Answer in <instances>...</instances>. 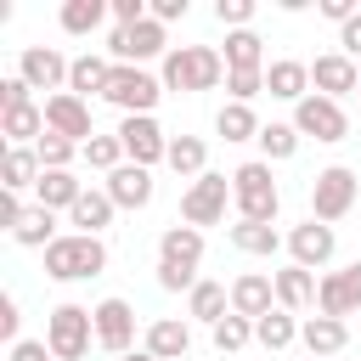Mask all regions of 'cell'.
<instances>
[{"mask_svg":"<svg viewBox=\"0 0 361 361\" xmlns=\"http://www.w3.org/2000/svg\"><path fill=\"white\" fill-rule=\"evenodd\" d=\"M158 79H164V90L197 96V90L226 85V56H220V45H175V51L158 62Z\"/></svg>","mask_w":361,"mask_h":361,"instance_id":"cell-1","label":"cell"},{"mask_svg":"<svg viewBox=\"0 0 361 361\" xmlns=\"http://www.w3.org/2000/svg\"><path fill=\"white\" fill-rule=\"evenodd\" d=\"M231 209L237 220H254V226H276V209H282V192H276V175L265 158H248L231 169Z\"/></svg>","mask_w":361,"mask_h":361,"instance_id":"cell-2","label":"cell"},{"mask_svg":"<svg viewBox=\"0 0 361 361\" xmlns=\"http://www.w3.org/2000/svg\"><path fill=\"white\" fill-rule=\"evenodd\" d=\"M102 271H107V243H102V237L62 231V237L45 248V276H51V282H85V276H102Z\"/></svg>","mask_w":361,"mask_h":361,"instance_id":"cell-3","label":"cell"},{"mask_svg":"<svg viewBox=\"0 0 361 361\" xmlns=\"http://www.w3.org/2000/svg\"><path fill=\"white\" fill-rule=\"evenodd\" d=\"M355 192H361V180H355L350 164H327V169H316V175H310V220H322V226L344 220V214L355 209Z\"/></svg>","mask_w":361,"mask_h":361,"instance_id":"cell-4","label":"cell"},{"mask_svg":"<svg viewBox=\"0 0 361 361\" xmlns=\"http://www.w3.org/2000/svg\"><path fill=\"white\" fill-rule=\"evenodd\" d=\"M45 344H51L56 361H85L90 344H96V316L85 305H56L45 316Z\"/></svg>","mask_w":361,"mask_h":361,"instance_id":"cell-5","label":"cell"},{"mask_svg":"<svg viewBox=\"0 0 361 361\" xmlns=\"http://www.w3.org/2000/svg\"><path fill=\"white\" fill-rule=\"evenodd\" d=\"M175 45H169V28L158 23V17H147V23H135V28H107V56L113 62H124V68H147L152 56L164 62Z\"/></svg>","mask_w":361,"mask_h":361,"instance_id":"cell-6","label":"cell"},{"mask_svg":"<svg viewBox=\"0 0 361 361\" xmlns=\"http://www.w3.org/2000/svg\"><path fill=\"white\" fill-rule=\"evenodd\" d=\"M102 102H113L124 118L152 113V107L164 102V79H158V73H147V68H124V62H113V79H107Z\"/></svg>","mask_w":361,"mask_h":361,"instance_id":"cell-7","label":"cell"},{"mask_svg":"<svg viewBox=\"0 0 361 361\" xmlns=\"http://www.w3.org/2000/svg\"><path fill=\"white\" fill-rule=\"evenodd\" d=\"M226 209H231V175H197L186 192H180V226H226Z\"/></svg>","mask_w":361,"mask_h":361,"instance_id":"cell-8","label":"cell"},{"mask_svg":"<svg viewBox=\"0 0 361 361\" xmlns=\"http://www.w3.org/2000/svg\"><path fill=\"white\" fill-rule=\"evenodd\" d=\"M293 130L310 135V141H327V147H333V141L350 135V113H344V102H327V96L310 90V96L293 107Z\"/></svg>","mask_w":361,"mask_h":361,"instance_id":"cell-9","label":"cell"},{"mask_svg":"<svg viewBox=\"0 0 361 361\" xmlns=\"http://www.w3.org/2000/svg\"><path fill=\"white\" fill-rule=\"evenodd\" d=\"M90 316H96V344L107 355H130L135 350V305L130 299L107 293L102 305H90Z\"/></svg>","mask_w":361,"mask_h":361,"instance_id":"cell-10","label":"cell"},{"mask_svg":"<svg viewBox=\"0 0 361 361\" xmlns=\"http://www.w3.org/2000/svg\"><path fill=\"white\" fill-rule=\"evenodd\" d=\"M118 141H124V158H130V164H141V169H152V164H164V158H169V135H164V124H158L152 113L118 118Z\"/></svg>","mask_w":361,"mask_h":361,"instance_id":"cell-11","label":"cell"},{"mask_svg":"<svg viewBox=\"0 0 361 361\" xmlns=\"http://www.w3.org/2000/svg\"><path fill=\"white\" fill-rule=\"evenodd\" d=\"M17 73L28 79V90H51V96H62V90H68V73H73V62H68L56 45H23V56H17Z\"/></svg>","mask_w":361,"mask_h":361,"instance_id":"cell-12","label":"cell"},{"mask_svg":"<svg viewBox=\"0 0 361 361\" xmlns=\"http://www.w3.org/2000/svg\"><path fill=\"white\" fill-rule=\"evenodd\" d=\"M333 254H338V231H333V226H322V220H299V226L288 231V259H293V265H305V271H327Z\"/></svg>","mask_w":361,"mask_h":361,"instance_id":"cell-13","label":"cell"},{"mask_svg":"<svg viewBox=\"0 0 361 361\" xmlns=\"http://www.w3.org/2000/svg\"><path fill=\"white\" fill-rule=\"evenodd\" d=\"M45 130H51V135H68L73 147H85V141L96 135V124H90V102L73 96V90L45 96Z\"/></svg>","mask_w":361,"mask_h":361,"instance_id":"cell-14","label":"cell"},{"mask_svg":"<svg viewBox=\"0 0 361 361\" xmlns=\"http://www.w3.org/2000/svg\"><path fill=\"white\" fill-rule=\"evenodd\" d=\"M361 310V259L344 265V271H327L322 288H316V316H355Z\"/></svg>","mask_w":361,"mask_h":361,"instance_id":"cell-15","label":"cell"},{"mask_svg":"<svg viewBox=\"0 0 361 361\" xmlns=\"http://www.w3.org/2000/svg\"><path fill=\"white\" fill-rule=\"evenodd\" d=\"M310 90H316V96H327V102H344V96H355V90H361V68H355L344 51H327V56H316V62H310Z\"/></svg>","mask_w":361,"mask_h":361,"instance_id":"cell-16","label":"cell"},{"mask_svg":"<svg viewBox=\"0 0 361 361\" xmlns=\"http://www.w3.org/2000/svg\"><path fill=\"white\" fill-rule=\"evenodd\" d=\"M271 282H276V305L282 310H293V316H305V310H316V288H322V276L316 271H305V265H282V271H271Z\"/></svg>","mask_w":361,"mask_h":361,"instance_id":"cell-17","label":"cell"},{"mask_svg":"<svg viewBox=\"0 0 361 361\" xmlns=\"http://www.w3.org/2000/svg\"><path fill=\"white\" fill-rule=\"evenodd\" d=\"M271 310H276V282H271L265 271H243V276L231 282V316L259 322V316H271Z\"/></svg>","mask_w":361,"mask_h":361,"instance_id":"cell-18","label":"cell"},{"mask_svg":"<svg viewBox=\"0 0 361 361\" xmlns=\"http://www.w3.org/2000/svg\"><path fill=\"white\" fill-rule=\"evenodd\" d=\"M141 350L158 355V361H180V355L192 350V322H186V316H158V322H147Z\"/></svg>","mask_w":361,"mask_h":361,"instance_id":"cell-19","label":"cell"},{"mask_svg":"<svg viewBox=\"0 0 361 361\" xmlns=\"http://www.w3.org/2000/svg\"><path fill=\"white\" fill-rule=\"evenodd\" d=\"M152 192H158V180H152V169H141V164H118V169L107 175V197H113L118 209H147Z\"/></svg>","mask_w":361,"mask_h":361,"instance_id":"cell-20","label":"cell"},{"mask_svg":"<svg viewBox=\"0 0 361 361\" xmlns=\"http://www.w3.org/2000/svg\"><path fill=\"white\" fill-rule=\"evenodd\" d=\"M299 338H305L310 361H333L350 344V322H338V316H305L299 322Z\"/></svg>","mask_w":361,"mask_h":361,"instance_id":"cell-21","label":"cell"},{"mask_svg":"<svg viewBox=\"0 0 361 361\" xmlns=\"http://www.w3.org/2000/svg\"><path fill=\"white\" fill-rule=\"evenodd\" d=\"M265 90L276 96V102H305L310 96V62H299V56H276L271 68H265Z\"/></svg>","mask_w":361,"mask_h":361,"instance_id":"cell-22","label":"cell"},{"mask_svg":"<svg viewBox=\"0 0 361 361\" xmlns=\"http://www.w3.org/2000/svg\"><path fill=\"white\" fill-rule=\"evenodd\" d=\"M85 197V180L73 175V169H45L39 175V186H34V203L39 209H51V214H73V203Z\"/></svg>","mask_w":361,"mask_h":361,"instance_id":"cell-23","label":"cell"},{"mask_svg":"<svg viewBox=\"0 0 361 361\" xmlns=\"http://www.w3.org/2000/svg\"><path fill=\"white\" fill-rule=\"evenodd\" d=\"M158 259L164 265H180V271H197L203 265V231L197 226H164V237H158Z\"/></svg>","mask_w":361,"mask_h":361,"instance_id":"cell-24","label":"cell"},{"mask_svg":"<svg viewBox=\"0 0 361 361\" xmlns=\"http://www.w3.org/2000/svg\"><path fill=\"white\" fill-rule=\"evenodd\" d=\"M220 56H226V73H265V68H271V62H265V39H259L254 28H237V34H226Z\"/></svg>","mask_w":361,"mask_h":361,"instance_id":"cell-25","label":"cell"},{"mask_svg":"<svg viewBox=\"0 0 361 361\" xmlns=\"http://www.w3.org/2000/svg\"><path fill=\"white\" fill-rule=\"evenodd\" d=\"M113 214H118V203L107 197V186H85V197H79L73 214H68V226H79L85 237H102V231L113 226Z\"/></svg>","mask_w":361,"mask_h":361,"instance_id":"cell-26","label":"cell"},{"mask_svg":"<svg viewBox=\"0 0 361 361\" xmlns=\"http://www.w3.org/2000/svg\"><path fill=\"white\" fill-rule=\"evenodd\" d=\"M0 135H6V147H39V135H45V102L0 113Z\"/></svg>","mask_w":361,"mask_h":361,"instance_id":"cell-27","label":"cell"},{"mask_svg":"<svg viewBox=\"0 0 361 361\" xmlns=\"http://www.w3.org/2000/svg\"><path fill=\"white\" fill-rule=\"evenodd\" d=\"M39 175H45V164H39L34 147H6V158H0V186L6 192H28V186H39Z\"/></svg>","mask_w":361,"mask_h":361,"instance_id":"cell-28","label":"cell"},{"mask_svg":"<svg viewBox=\"0 0 361 361\" xmlns=\"http://www.w3.org/2000/svg\"><path fill=\"white\" fill-rule=\"evenodd\" d=\"M107 79H113V56H96V51H85V56H73L68 90L90 102V96H102V90H107Z\"/></svg>","mask_w":361,"mask_h":361,"instance_id":"cell-29","label":"cell"},{"mask_svg":"<svg viewBox=\"0 0 361 361\" xmlns=\"http://www.w3.org/2000/svg\"><path fill=\"white\" fill-rule=\"evenodd\" d=\"M180 180H197L209 175V141L203 135H169V158H164Z\"/></svg>","mask_w":361,"mask_h":361,"instance_id":"cell-30","label":"cell"},{"mask_svg":"<svg viewBox=\"0 0 361 361\" xmlns=\"http://www.w3.org/2000/svg\"><path fill=\"white\" fill-rule=\"evenodd\" d=\"M186 316H192V322H209V327H214L220 316H231V288H226V282H209V276H203V282H197V288L186 293Z\"/></svg>","mask_w":361,"mask_h":361,"instance_id":"cell-31","label":"cell"},{"mask_svg":"<svg viewBox=\"0 0 361 361\" xmlns=\"http://www.w3.org/2000/svg\"><path fill=\"white\" fill-rule=\"evenodd\" d=\"M107 17H113V11H107V0H62V11H56L62 34H73V39L96 34V28L107 23Z\"/></svg>","mask_w":361,"mask_h":361,"instance_id":"cell-32","label":"cell"},{"mask_svg":"<svg viewBox=\"0 0 361 361\" xmlns=\"http://www.w3.org/2000/svg\"><path fill=\"white\" fill-rule=\"evenodd\" d=\"M56 237H62V231H56V214L39 209V203H28L23 220H17V231H11V243H23V248H51Z\"/></svg>","mask_w":361,"mask_h":361,"instance_id":"cell-33","label":"cell"},{"mask_svg":"<svg viewBox=\"0 0 361 361\" xmlns=\"http://www.w3.org/2000/svg\"><path fill=\"white\" fill-rule=\"evenodd\" d=\"M226 237H231V248H237V254H259V259H271V254L282 248V231H276V226H254V220L226 226Z\"/></svg>","mask_w":361,"mask_h":361,"instance_id":"cell-34","label":"cell"},{"mask_svg":"<svg viewBox=\"0 0 361 361\" xmlns=\"http://www.w3.org/2000/svg\"><path fill=\"white\" fill-rule=\"evenodd\" d=\"M259 118H254V107H243V102H226L220 113H214V135H226V141H259Z\"/></svg>","mask_w":361,"mask_h":361,"instance_id":"cell-35","label":"cell"},{"mask_svg":"<svg viewBox=\"0 0 361 361\" xmlns=\"http://www.w3.org/2000/svg\"><path fill=\"white\" fill-rule=\"evenodd\" d=\"M293 338H299V316H293V310H282V305H276L271 316H259V322H254V344H265V350H288Z\"/></svg>","mask_w":361,"mask_h":361,"instance_id":"cell-36","label":"cell"},{"mask_svg":"<svg viewBox=\"0 0 361 361\" xmlns=\"http://www.w3.org/2000/svg\"><path fill=\"white\" fill-rule=\"evenodd\" d=\"M299 141H305V135L293 130V118H288V124L271 118V124L259 130V158H265V164H288V158L299 152Z\"/></svg>","mask_w":361,"mask_h":361,"instance_id":"cell-37","label":"cell"},{"mask_svg":"<svg viewBox=\"0 0 361 361\" xmlns=\"http://www.w3.org/2000/svg\"><path fill=\"white\" fill-rule=\"evenodd\" d=\"M79 158H85L90 169H102V175H113L118 164H130V158H124V141H118V130H113V135H102V130H96V135L85 141V152H79Z\"/></svg>","mask_w":361,"mask_h":361,"instance_id":"cell-38","label":"cell"},{"mask_svg":"<svg viewBox=\"0 0 361 361\" xmlns=\"http://www.w3.org/2000/svg\"><path fill=\"white\" fill-rule=\"evenodd\" d=\"M209 338H214L220 355H237L243 344H254V322H248V316H220V322L209 327Z\"/></svg>","mask_w":361,"mask_h":361,"instance_id":"cell-39","label":"cell"},{"mask_svg":"<svg viewBox=\"0 0 361 361\" xmlns=\"http://www.w3.org/2000/svg\"><path fill=\"white\" fill-rule=\"evenodd\" d=\"M34 152H39V164H45V169H73V158H79L85 147H73L68 135H51V130H45Z\"/></svg>","mask_w":361,"mask_h":361,"instance_id":"cell-40","label":"cell"},{"mask_svg":"<svg viewBox=\"0 0 361 361\" xmlns=\"http://www.w3.org/2000/svg\"><path fill=\"white\" fill-rule=\"evenodd\" d=\"M265 90V73H226V102H243L254 107V96Z\"/></svg>","mask_w":361,"mask_h":361,"instance_id":"cell-41","label":"cell"},{"mask_svg":"<svg viewBox=\"0 0 361 361\" xmlns=\"http://www.w3.org/2000/svg\"><path fill=\"white\" fill-rule=\"evenodd\" d=\"M214 17L226 23V34H237L254 23V0H214Z\"/></svg>","mask_w":361,"mask_h":361,"instance_id":"cell-42","label":"cell"},{"mask_svg":"<svg viewBox=\"0 0 361 361\" xmlns=\"http://www.w3.org/2000/svg\"><path fill=\"white\" fill-rule=\"evenodd\" d=\"M28 102H34L28 79H23V73H6V79H0V113H11V107H28Z\"/></svg>","mask_w":361,"mask_h":361,"instance_id":"cell-43","label":"cell"},{"mask_svg":"<svg viewBox=\"0 0 361 361\" xmlns=\"http://www.w3.org/2000/svg\"><path fill=\"white\" fill-rule=\"evenodd\" d=\"M17 327H23V310H17V299H11V293H6V299H0V338H6V350H11V344H17V338H23V333H17Z\"/></svg>","mask_w":361,"mask_h":361,"instance_id":"cell-44","label":"cell"},{"mask_svg":"<svg viewBox=\"0 0 361 361\" xmlns=\"http://www.w3.org/2000/svg\"><path fill=\"white\" fill-rule=\"evenodd\" d=\"M6 361H56V355H51L45 338H17V344L6 350Z\"/></svg>","mask_w":361,"mask_h":361,"instance_id":"cell-45","label":"cell"},{"mask_svg":"<svg viewBox=\"0 0 361 361\" xmlns=\"http://www.w3.org/2000/svg\"><path fill=\"white\" fill-rule=\"evenodd\" d=\"M23 209H28V203H23V192H6V186H0V226H6V231H17Z\"/></svg>","mask_w":361,"mask_h":361,"instance_id":"cell-46","label":"cell"},{"mask_svg":"<svg viewBox=\"0 0 361 361\" xmlns=\"http://www.w3.org/2000/svg\"><path fill=\"white\" fill-rule=\"evenodd\" d=\"M338 51H344V56H350V62H355V56H361V11H355V17H350V23H344V28H338Z\"/></svg>","mask_w":361,"mask_h":361,"instance_id":"cell-47","label":"cell"},{"mask_svg":"<svg viewBox=\"0 0 361 361\" xmlns=\"http://www.w3.org/2000/svg\"><path fill=\"white\" fill-rule=\"evenodd\" d=\"M316 11H322V17H327V23H338V28H344V23H350V17H355V0H322V6H316Z\"/></svg>","mask_w":361,"mask_h":361,"instance_id":"cell-48","label":"cell"},{"mask_svg":"<svg viewBox=\"0 0 361 361\" xmlns=\"http://www.w3.org/2000/svg\"><path fill=\"white\" fill-rule=\"evenodd\" d=\"M152 17L169 28V23H180V17H186V0H152Z\"/></svg>","mask_w":361,"mask_h":361,"instance_id":"cell-49","label":"cell"},{"mask_svg":"<svg viewBox=\"0 0 361 361\" xmlns=\"http://www.w3.org/2000/svg\"><path fill=\"white\" fill-rule=\"evenodd\" d=\"M118 361H158V355H147V350H130V355H118Z\"/></svg>","mask_w":361,"mask_h":361,"instance_id":"cell-50","label":"cell"},{"mask_svg":"<svg viewBox=\"0 0 361 361\" xmlns=\"http://www.w3.org/2000/svg\"><path fill=\"white\" fill-rule=\"evenodd\" d=\"M355 102H361V90H355Z\"/></svg>","mask_w":361,"mask_h":361,"instance_id":"cell-51","label":"cell"}]
</instances>
